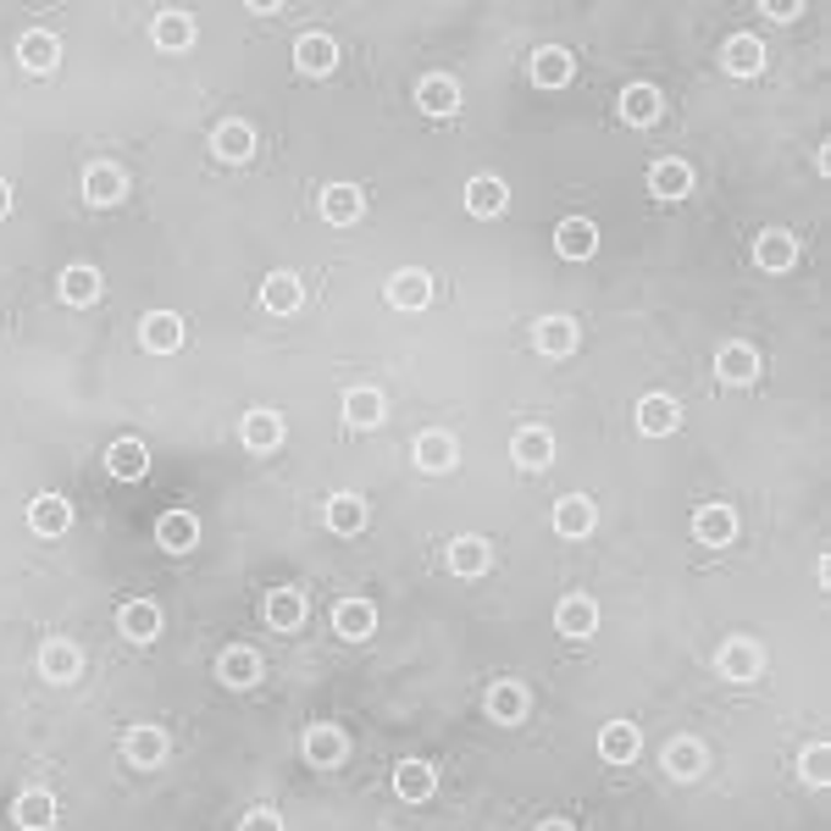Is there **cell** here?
<instances>
[{
	"label": "cell",
	"mask_w": 831,
	"mask_h": 831,
	"mask_svg": "<svg viewBox=\"0 0 831 831\" xmlns=\"http://www.w3.org/2000/svg\"><path fill=\"white\" fill-rule=\"evenodd\" d=\"M294 61H300V72H311V78H327L332 67H339V45H332L327 34H305V39L294 45Z\"/></svg>",
	"instance_id": "e0dca14e"
},
{
	"label": "cell",
	"mask_w": 831,
	"mask_h": 831,
	"mask_svg": "<svg viewBox=\"0 0 831 831\" xmlns=\"http://www.w3.org/2000/svg\"><path fill=\"white\" fill-rule=\"evenodd\" d=\"M17 56H23V67H28V72H50V67L61 61V45H56V34L34 28V34H23Z\"/></svg>",
	"instance_id": "74e56055"
},
{
	"label": "cell",
	"mask_w": 831,
	"mask_h": 831,
	"mask_svg": "<svg viewBox=\"0 0 831 831\" xmlns=\"http://www.w3.org/2000/svg\"><path fill=\"white\" fill-rule=\"evenodd\" d=\"M327 527H332V532H361V527H366V499H361V493L327 499Z\"/></svg>",
	"instance_id": "60d3db41"
},
{
	"label": "cell",
	"mask_w": 831,
	"mask_h": 831,
	"mask_svg": "<svg viewBox=\"0 0 831 831\" xmlns=\"http://www.w3.org/2000/svg\"><path fill=\"white\" fill-rule=\"evenodd\" d=\"M344 754H350V742H344L339 726H311V731H305V760H311V765L327 771V765H339Z\"/></svg>",
	"instance_id": "5bb4252c"
},
{
	"label": "cell",
	"mask_w": 831,
	"mask_h": 831,
	"mask_svg": "<svg viewBox=\"0 0 831 831\" xmlns=\"http://www.w3.org/2000/svg\"><path fill=\"white\" fill-rule=\"evenodd\" d=\"M61 300H67V305H95V300H101V272L83 267V261L67 267V272H61Z\"/></svg>",
	"instance_id": "8d00e7d4"
},
{
	"label": "cell",
	"mask_w": 831,
	"mask_h": 831,
	"mask_svg": "<svg viewBox=\"0 0 831 831\" xmlns=\"http://www.w3.org/2000/svg\"><path fill=\"white\" fill-rule=\"evenodd\" d=\"M332 627H339V637L361 643V637H372V627H377V610H372L366 599H339V605H332Z\"/></svg>",
	"instance_id": "ac0fdd59"
},
{
	"label": "cell",
	"mask_w": 831,
	"mask_h": 831,
	"mask_svg": "<svg viewBox=\"0 0 831 831\" xmlns=\"http://www.w3.org/2000/svg\"><path fill=\"white\" fill-rule=\"evenodd\" d=\"M106 471H112L117 482H139V477L150 471V449H144L139 438H117V444L106 449Z\"/></svg>",
	"instance_id": "52a82bcc"
},
{
	"label": "cell",
	"mask_w": 831,
	"mask_h": 831,
	"mask_svg": "<svg viewBox=\"0 0 831 831\" xmlns=\"http://www.w3.org/2000/svg\"><path fill=\"white\" fill-rule=\"evenodd\" d=\"M139 339H144V350L173 355V350L184 344V316H173V311H150L144 327H139Z\"/></svg>",
	"instance_id": "8992f818"
},
{
	"label": "cell",
	"mask_w": 831,
	"mask_h": 831,
	"mask_svg": "<svg viewBox=\"0 0 831 831\" xmlns=\"http://www.w3.org/2000/svg\"><path fill=\"white\" fill-rule=\"evenodd\" d=\"M122 754H128L139 771H155V765L166 760V731H161V726H133L128 742H122Z\"/></svg>",
	"instance_id": "30bf717a"
},
{
	"label": "cell",
	"mask_w": 831,
	"mask_h": 831,
	"mask_svg": "<svg viewBox=\"0 0 831 831\" xmlns=\"http://www.w3.org/2000/svg\"><path fill=\"white\" fill-rule=\"evenodd\" d=\"M538 831H571V826H565V820H549V826H538Z\"/></svg>",
	"instance_id": "816d5d0a"
},
{
	"label": "cell",
	"mask_w": 831,
	"mask_h": 831,
	"mask_svg": "<svg viewBox=\"0 0 831 831\" xmlns=\"http://www.w3.org/2000/svg\"><path fill=\"white\" fill-rule=\"evenodd\" d=\"M488 715L505 721V726H516V721L527 715V693H522L516 682H493V688H488Z\"/></svg>",
	"instance_id": "ee69618b"
},
{
	"label": "cell",
	"mask_w": 831,
	"mask_h": 831,
	"mask_svg": "<svg viewBox=\"0 0 831 831\" xmlns=\"http://www.w3.org/2000/svg\"><path fill=\"white\" fill-rule=\"evenodd\" d=\"M511 449H516V460H522L527 471H543V466L554 460V438H549L543 428H522Z\"/></svg>",
	"instance_id": "f35d334b"
},
{
	"label": "cell",
	"mask_w": 831,
	"mask_h": 831,
	"mask_svg": "<svg viewBox=\"0 0 831 831\" xmlns=\"http://www.w3.org/2000/svg\"><path fill=\"white\" fill-rule=\"evenodd\" d=\"M415 101H422V112H428V117H449V112L460 106V90H455V78L433 72V78L415 83Z\"/></svg>",
	"instance_id": "603a6c76"
},
{
	"label": "cell",
	"mask_w": 831,
	"mask_h": 831,
	"mask_svg": "<svg viewBox=\"0 0 831 831\" xmlns=\"http://www.w3.org/2000/svg\"><path fill=\"white\" fill-rule=\"evenodd\" d=\"M383 415H388V405H383V394L377 388H350L344 394V422L350 428H383Z\"/></svg>",
	"instance_id": "44dd1931"
},
{
	"label": "cell",
	"mask_w": 831,
	"mask_h": 831,
	"mask_svg": "<svg viewBox=\"0 0 831 831\" xmlns=\"http://www.w3.org/2000/svg\"><path fill=\"white\" fill-rule=\"evenodd\" d=\"M715 665H721V677H731V682H754V677H760V648L748 643V637H737V643L721 648Z\"/></svg>",
	"instance_id": "83f0119b"
},
{
	"label": "cell",
	"mask_w": 831,
	"mask_h": 831,
	"mask_svg": "<svg viewBox=\"0 0 831 831\" xmlns=\"http://www.w3.org/2000/svg\"><path fill=\"white\" fill-rule=\"evenodd\" d=\"M554 249L565 261H588L594 249H599V227L588 222V216H565L560 227H554Z\"/></svg>",
	"instance_id": "6da1fadb"
},
{
	"label": "cell",
	"mask_w": 831,
	"mask_h": 831,
	"mask_svg": "<svg viewBox=\"0 0 831 831\" xmlns=\"http://www.w3.org/2000/svg\"><path fill=\"white\" fill-rule=\"evenodd\" d=\"M637 428H643L648 438L677 433V428H682V405H677L671 394H648V399L637 405Z\"/></svg>",
	"instance_id": "7a4b0ae2"
},
{
	"label": "cell",
	"mask_w": 831,
	"mask_h": 831,
	"mask_svg": "<svg viewBox=\"0 0 831 831\" xmlns=\"http://www.w3.org/2000/svg\"><path fill=\"white\" fill-rule=\"evenodd\" d=\"M505 200H511V189L499 184L493 173H482V178L466 184V211L471 216H499V211H505Z\"/></svg>",
	"instance_id": "cb8c5ba5"
},
{
	"label": "cell",
	"mask_w": 831,
	"mask_h": 831,
	"mask_svg": "<svg viewBox=\"0 0 831 831\" xmlns=\"http://www.w3.org/2000/svg\"><path fill=\"white\" fill-rule=\"evenodd\" d=\"M39 671H45L50 682H72V677L83 671V654H78L67 637H50V643L39 648Z\"/></svg>",
	"instance_id": "d6986e66"
},
{
	"label": "cell",
	"mask_w": 831,
	"mask_h": 831,
	"mask_svg": "<svg viewBox=\"0 0 831 831\" xmlns=\"http://www.w3.org/2000/svg\"><path fill=\"white\" fill-rule=\"evenodd\" d=\"M216 677H222L227 688H256V682H261V654H256V648H227V654L216 659Z\"/></svg>",
	"instance_id": "4fadbf2b"
},
{
	"label": "cell",
	"mask_w": 831,
	"mask_h": 831,
	"mask_svg": "<svg viewBox=\"0 0 831 831\" xmlns=\"http://www.w3.org/2000/svg\"><path fill=\"white\" fill-rule=\"evenodd\" d=\"M693 538H699V543H710V549L731 543V538H737V511H726V505H704V511L693 516Z\"/></svg>",
	"instance_id": "2e32d148"
},
{
	"label": "cell",
	"mask_w": 831,
	"mask_h": 831,
	"mask_svg": "<svg viewBox=\"0 0 831 831\" xmlns=\"http://www.w3.org/2000/svg\"><path fill=\"white\" fill-rule=\"evenodd\" d=\"M594 522H599V511H594V499H582V493H571V499L554 505V532L560 538H588Z\"/></svg>",
	"instance_id": "277c9868"
},
{
	"label": "cell",
	"mask_w": 831,
	"mask_h": 831,
	"mask_svg": "<svg viewBox=\"0 0 831 831\" xmlns=\"http://www.w3.org/2000/svg\"><path fill=\"white\" fill-rule=\"evenodd\" d=\"M12 815H17V826H23V831H50V826H56V798H50V793H39V787H28V793L17 798V809H12Z\"/></svg>",
	"instance_id": "836d02e7"
},
{
	"label": "cell",
	"mask_w": 831,
	"mask_h": 831,
	"mask_svg": "<svg viewBox=\"0 0 831 831\" xmlns=\"http://www.w3.org/2000/svg\"><path fill=\"white\" fill-rule=\"evenodd\" d=\"M488 560H493L488 538H455V543H449V571H455V576H482Z\"/></svg>",
	"instance_id": "d6a6232c"
},
{
	"label": "cell",
	"mask_w": 831,
	"mask_h": 831,
	"mask_svg": "<svg viewBox=\"0 0 831 831\" xmlns=\"http://www.w3.org/2000/svg\"><path fill=\"white\" fill-rule=\"evenodd\" d=\"M211 144H216V155H222V161H249V155H256V128L233 117V122H222V128H216V139H211Z\"/></svg>",
	"instance_id": "1f68e13d"
},
{
	"label": "cell",
	"mask_w": 831,
	"mask_h": 831,
	"mask_svg": "<svg viewBox=\"0 0 831 831\" xmlns=\"http://www.w3.org/2000/svg\"><path fill=\"white\" fill-rule=\"evenodd\" d=\"M7 211H12V184L0 178V216H7Z\"/></svg>",
	"instance_id": "f907efd6"
},
{
	"label": "cell",
	"mask_w": 831,
	"mask_h": 831,
	"mask_svg": "<svg viewBox=\"0 0 831 831\" xmlns=\"http://www.w3.org/2000/svg\"><path fill=\"white\" fill-rule=\"evenodd\" d=\"M155 538H161L166 554H189L195 538H200V522H195L189 511H166V516L155 522Z\"/></svg>",
	"instance_id": "ba28073f"
},
{
	"label": "cell",
	"mask_w": 831,
	"mask_h": 831,
	"mask_svg": "<svg viewBox=\"0 0 831 831\" xmlns=\"http://www.w3.org/2000/svg\"><path fill=\"white\" fill-rule=\"evenodd\" d=\"M726 72H737V78L765 72V45H760L754 34H731V39H726Z\"/></svg>",
	"instance_id": "f1b7e54d"
},
{
	"label": "cell",
	"mask_w": 831,
	"mask_h": 831,
	"mask_svg": "<svg viewBox=\"0 0 831 831\" xmlns=\"http://www.w3.org/2000/svg\"><path fill=\"white\" fill-rule=\"evenodd\" d=\"M155 45L161 50H189L195 45V17L189 12H161L155 17Z\"/></svg>",
	"instance_id": "7bdbcfd3"
},
{
	"label": "cell",
	"mask_w": 831,
	"mask_h": 831,
	"mask_svg": "<svg viewBox=\"0 0 831 831\" xmlns=\"http://www.w3.org/2000/svg\"><path fill=\"white\" fill-rule=\"evenodd\" d=\"M428 300H433V278H428V272H415V267L394 272V283H388V305H399V311H422Z\"/></svg>",
	"instance_id": "8fae6325"
},
{
	"label": "cell",
	"mask_w": 831,
	"mask_h": 831,
	"mask_svg": "<svg viewBox=\"0 0 831 831\" xmlns=\"http://www.w3.org/2000/svg\"><path fill=\"white\" fill-rule=\"evenodd\" d=\"M565 78H571V50L543 45V50L532 56V83H543V90H560Z\"/></svg>",
	"instance_id": "b9f144b4"
},
{
	"label": "cell",
	"mask_w": 831,
	"mask_h": 831,
	"mask_svg": "<svg viewBox=\"0 0 831 831\" xmlns=\"http://www.w3.org/2000/svg\"><path fill=\"white\" fill-rule=\"evenodd\" d=\"M776 23H787V17H798V7H793V0H771V7H765Z\"/></svg>",
	"instance_id": "681fc988"
},
{
	"label": "cell",
	"mask_w": 831,
	"mask_h": 831,
	"mask_svg": "<svg viewBox=\"0 0 831 831\" xmlns=\"http://www.w3.org/2000/svg\"><path fill=\"white\" fill-rule=\"evenodd\" d=\"M648 189H654L659 200H682V195L693 189V166H688V161H654V166H648Z\"/></svg>",
	"instance_id": "7c38bea8"
},
{
	"label": "cell",
	"mask_w": 831,
	"mask_h": 831,
	"mask_svg": "<svg viewBox=\"0 0 831 831\" xmlns=\"http://www.w3.org/2000/svg\"><path fill=\"white\" fill-rule=\"evenodd\" d=\"M554 627H560L565 637H588V632L599 627V605H594L588 594H571V599H560V610H554Z\"/></svg>",
	"instance_id": "9c48e42d"
},
{
	"label": "cell",
	"mask_w": 831,
	"mask_h": 831,
	"mask_svg": "<svg viewBox=\"0 0 831 831\" xmlns=\"http://www.w3.org/2000/svg\"><path fill=\"white\" fill-rule=\"evenodd\" d=\"M28 527L39 532V538H61L67 527H72V505L61 493H39L34 505H28Z\"/></svg>",
	"instance_id": "3957f363"
},
{
	"label": "cell",
	"mask_w": 831,
	"mask_h": 831,
	"mask_svg": "<svg viewBox=\"0 0 831 831\" xmlns=\"http://www.w3.org/2000/svg\"><path fill=\"white\" fill-rule=\"evenodd\" d=\"M621 117L632 128H648L659 117V90H654V83H632V90H621Z\"/></svg>",
	"instance_id": "e575fe53"
},
{
	"label": "cell",
	"mask_w": 831,
	"mask_h": 831,
	"mask_svg": "<svg viewBox=\"0 0 831 831\" xmlns=\"http://www.w3.org/2000/svg\"><path fill=\"white\" fill-rule=\"evenodd\" d=\"M715 377L731 383V388H737V383H754V377H760V355L748 350V344H726V350L715 355Z\"/></svg>",
	"instance_id": "7402d4cb"
},
{
	"label": "cell",
	"mask_w": 831,
	"mask_h": 831,
	"mask_svg": "<svg viewBox=\"0 0 831 831\" xmlns=\"http://www.w3.org/2000/svg\"><path fill=\"white\" fill-rule=\"evenodd\" d=\"M300 621H305V599H300L294 588L267 594V627H272V632H294Z\"/></svg>",
	"instance_id": "ab89813d"
},
{
	"label": "cell",
	"mask_w": 831,
	"mask_h": 831,
	"mask_svg": "<svg viewBox=\"0 0 831 831\" xmlns=\"http://www.w3.org/2000/svg\"><path fill=\"white\" fill-rule=\"evenodd\" d=\"M238 831H283V820H278V815H272V809H249V815H244V826H238Z\"/></svg>",
	"instance_id": "c3c4849f"
},
{
	"label": "cell",
	"mask_w": 831,
	"mask_h": 831,
	"mask_svg": "<svg viewBox=\"0 0 831 831\" xmlns=\"http://www.w3.org/2000/svg\"><path fill=\"white\" fill-rule=\"evenodd\" d=\"M532 339H538L543 355H571V350H576V321H571V316H543Z\"/></svg>",
	"instance_id": "d590c367"
},
{
	"label": "cell",
	"mask_w": 831,
	"mask_h": 831,
	"mask_svg": "<svg viewBox=\"0 0 831 831\" xmlns=\"http://www.w3.org/2000/svg\"><path fill=\"white\" fill-rule=\"evenodd\" d=\"M300 300H305V289H300V278H294V272H272V278L261 283V305H267L272 316H294V311H300Z\"/></svg>",
	"instance_id": "d4e9b609"
},
{
	"label": "cell",
	"mask_w": 831,
	"mask_h": 831,
	"mask_svg": "<svg viewBox=\"0 0 831 831\" xmlns=\"http://www.w3.org/2000/svg\"><path fill=\"white\" fill-rule=\"evenodd\" d=\"M117 627H122V637L150 643V637L161 632V605H150V599H128V605H122V616H117Z\"/></svg>",
	"instance_id": "484cf974"
},
{
	"label": "cell",
	"mask_w": 831,
	"mask_h": 831,
	"mask_svg": "<svg viewBox=\"0 0 831 831\" xmlns=\"http://www.w3.org/2000/svg\"><path fill=\"white\" fill-rule=\"evenodd\" d=\"M665 771H671V776H682V782H693V776H704V748H699L693 737H682V742H671V754H665Z\"/></svg>",
	"instance_id": "bcb514c9"
},
{
	"label": "cell",
	"mask_w": 831,
	"mask_h": 831,
	"mask_svg": "<svg viewBox=\"0 0 831 831\" xmlns=\"http://www.w3.org/2000/svg\"><path fill=\"white\" fill-rule=\"evenodd\" d=\"M433 787H438V776H433V765H428V760H399V771H394V793H399L405 804H428V798H433Z\"/></svg>",
	"instance_id": "5b68a950"
},
{
	"label": "cell",
	"mask_w": 831,
	"mask_h": 831,
	"mask_svg": "<svg viewBox=\"0 0 831 831\" xmlns=\"http://www.w3.org/2000/svg\"><path fill=\"white\" fill-rule=\"evenodd\" d=\"M793 256H798V244H793V233H782V227H765L760 244H754V261H760L765 272H787Z\"/></svg>",
	"instance_id": "f546056e"
},
{
	"label": "cell",
	"mask_w": 831,
	"mask_h": 831,
	"mask_svg": "<svg viewBox=\"0 0 831 831\" xmlns=\"http://www.w3.org/2000/svg\"><path fill=\"white\" fill-rule=\"evenodd\" d=\"M238 433H244V444H249V449H261V455H267V449H278V444H283V415H278V410H249Z\"/></svg>",
	"instance_id": "4316f807"
},
{
	"label": "cell",
	"mask_w": 831,
	"mask_h": 831,
	"mask_svg": "<svg viewBox=\"0 0 831 831\" xmlns=\"http://www.w3.org/2000/svg\"><path fill=\"white\" fill-rule=\"evenodd\" d=\"M415 466L422 471H449L455 466V438L449 433H422L415 438Z\"/></svg>",
	"instance_id": "f6af8a7d"
},
{
	"label": "cell",
	"mask_w": 831,
	"mask_h": 831,
	"mask_svg": "<svg viewBox=\"0 0 831 831\" xmlns=\"http://www.w3.org/2000/svg\"><path fill=\"white\" fill-rule=\"evenodd\" d=\"M128 195V178L117 173V166H90V173H83V200H90V206H117Z\"/></svg>",
	"instance_id": "9a60e30c"
},
{
	"label": "cell",
	"mask_w": 831,
	"mask_h": 831,
	"mask_svg": "<svg viewBox=\"0 0 831 831\" xmlns=\"http://www.w3.org/2000/svg\"><path fill=\"white\" fill-rule=\"evenodd\" d=\"M798 771H804V782H815V787H820V782L831 776V754H826V748L815 742L809 754H804V765H798Z\"/></svg>",
	"instance_id": "7dc6e473"
},
{
	"label": "cell",
	"mask_w": 831,
	"mask_h": 831,
	"mask_svg": "<svg viewBox=\"0 0 831 831\" xmlns=\"http://www.w3.org/2000/svg\"><path fill=\"white\" fill-rule=\"evenodd\" d=\"M599 754H605L610 765L637 760V726H632V721H610V726L599 731Z\"/></svg>",
	"instance_id": "4dcf8cb0"
},
{
	"label": "cell",
	"mask_w": 831,
	"mask_h": 831,
	"mask_svg": "<svg viewBox=\"0 0 831 831\" xmlns=\"http://www.w3.org/2000/svg\"><path fill=\"white\" fill-rule=\"evenodd\" d=\"M361 211H366V195H361L355 184H332V189H321V216H327V222L350 227Z\"/></svg>",
	"instance_id": "ffe728a7"
}]
</instances>
